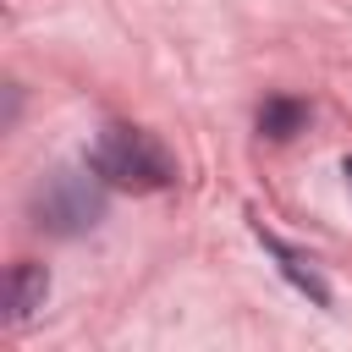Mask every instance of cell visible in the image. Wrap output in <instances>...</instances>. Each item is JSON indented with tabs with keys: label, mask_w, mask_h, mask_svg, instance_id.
Here are the masks:
<instances>
[{
	"label": "cell",
	"mask_w": 352,
	"mask_h": 352,
	"mask_svg": "<svg viewBox=\"0 0 352 352\" xmlns=\"http://www.w3.org/2000/svg\"><path fill=\"white\" fill-rule=\"evenodd\" d=\"M302 126H308V104H302V99L275 94V99H264V104H258V132H264V138L286 143V138H297Z\"/></svg>",
	"instance_id": "5"
},
{
	"label": "cell",
	"mask_w": 352,
	"mask_h": 352,
	"mask_svg": "<svg viewBox=\"0 0 352 352\" xmlns=\"http://www.w3.org/2000/svg\"><path fill=\"white\" fill-rule=\"evenodd\" d=\"M44 297H50V275H44V264H16V270H11V297H6L11 324H28V319L44 308Z\"/></svg>",
	"instance_id": "4"
},
{
	"label": "cell",
	"mask_w": 352,
	"mask_h": 352,
	"mask_svg": "<svg viewBox=\"0 0 352 352\" xmlns=\"http://www.w3.org/2000/svg\"><path fill=\"white\" fill-rule=\"evenodd\" d=\"M253 236L264 242V253H275V258H280V275H286V280H292V286H297L314 308H330V286H324V275L314 270V258H308V253L286 248V242H280V236H270L264 226H253Z\"/></svg>",
	"instance_id": "3"
},
{
	"label": "cell",
	"mask_w": 352,
	"mask_h": 352,
	"mask_svg": "<svg viewBox=\"0 0 352 352\" xmlns=\"http://www.w3.org/2000/svg\"><path fill=\"white\" fill-rule=\"evenodd\" d=\"M88 165L104 176V187H121V192H160L176 182V160L170 148L143 132V126H99V138L88 143Z\"/></svg>",
	"instance_id": "1"
},
{
	"label": "cell",
	"mask_w": 352,
	"mask_h": 352,
	"mask_svg": "<svg viewBox=\"0 0 352 352\" xmlns=\"http://www.w3.org/2000/svg\"><path fill=\"white\" fill-rule=\"evenodd\" d=\"M341 176H346V192H352V154L341 160Z\"/></svg>",
	"instance_id": "6"
},
{
	"label": "cell",
	"mask_w": 352,
	"mask_h": 352,
	"mask_svg": "<svg viewBox=\"0 0 352 352\" xmlns=\"http://www.w3.org/2000/svg\"><path fill=\"white\" fill-rule=\"evenodd\" d=\"M28 214L38 231H55V236H77V231H94L99 214H104V176L88 165V170H50L33 198H28Z\"/></svg>",
	"instance_id": "2"
}]
</instances>
